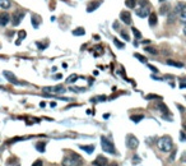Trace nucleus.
Masks as SVG:
<instances>
[{"instance_id":"8","label":"nucleus","mask_w":186,"mask_h":166,"mask_svg":"<svg viewBox=\"0 0 186 166\" xmlns=\"http://www.w3.org/2000/svg\"><path fill=\"white\" fill-rule=\"evenodd\" d=\"M3 74H4V77L10 82V83H13V85H22L17 78H15V76L13 74V73H10V72H8V70H5V72H3Z\"/></svg>"},{"instance_id":"14","label":"nucleus","mask_w":186,"mask_h":166,"mask_svg":"<svg viewBox=\"0 0 186 166\" xmlns=\"http://www.w3.org/2000/svg\"><path fill=\"white\" fill-rule=\"evenodd\" d=\"M149 26L150 27H153V26H156L157 24V15H156V13H149Z\"/></svg>"},{"instance_id":"19","label":"nucleus","mask_w":186,"mask_h":166,"mask_svg":"<svg viewBox=\"0 0 186 166\" xmlns=\"http://www.w3.org/2000/svg\"><path fill=\"white\" fill-rule=\"evenodd\" d=\"M45 147H46V143L45 142H38L36 143V148L38 152H45Z\"/></svg>"},{"instance_id":"24","label":"nucleus","mask_w":186,"mask_h":166,"mask_svg":"<svg viewBox=\"0 0 186 166\" xmlns=\"http://www.w3.org/2000/svg\"><path fill=\"white\" fill-rule=\"evenodd\" d=\"M168 9H170V7H168V5H163V7L161 8V12H159V13H161L162 15L167 14V13H168Z\"/></svg>"},{"instance_id":"1","label":"nucleus","mask_w":186,"mask_h":166,"mask_svg":"<svg viewBox=\"0 0 186 166\" xmlns=\"http://www.w3.org/2000/svg\"><path fill=\"white\" fill-rule=\"evenodd\" d=\"M158 148L162 151V152H170L171 150H172V141H171V138L170 137H167V136H164V137H162L159 141H158Z\"/></svg>"},{"instance_id":"6","label":"nucleus","mask_w":186,"mask_h":166,"mask_svg":"<svg viewBox=\"0 0 186 166\" xmlns=\"http://www.w3.org/2000/svg\"><path fill=\"white\" fill-rule=\"evenodd\" d=\"M126 146L131 150H135L138 146H139V141L135 136H133V134H129L126 137Z\"/></svg>"},{"instance_id":"27","label":"nucleus","mask_w":186,"mask_h":166,"mask_svg":"<svg viewBox=\"0 0 186 166\" xmlns=\"http://www.w3.org/2000/svg\"><path fill=\"white\" fill-rule=\"evenodd\" d=\"M134 56H135L137 59H139L142 63H147V58H144L143 55H140V54H134Z\"/></svg>"},{"instance_id":"16","label":"nucleus","mask_w":186,"mask_h":166,"mask_svg":"<svg viewBox=\"0 0 186 166\" xmlns=\"http://www.w3.org/2000/svg\"><path fill=\"white\" fill-rule=\"evenodd\" d=\"M10 7H12V2H10V0H0V8L8 9Z\"/></svg>"},{"instance_id":"35","label":"nucleus","mask_w":186,"mask_h":166,"mask_svg":"<svg viewBox=\"0 0 186 166\" xmlns=\"http://www.w3.org/2000/svg\"><path fill=\"white\" fill-rule=\"evenodd\" d=\"M157 97H158V96H156V95H149V96H147L146 98H147V100H150V98H157Z\"/></svg>"},{"instance_id":"20","label":"nucleus","mask_w":186,"mask_h":166,"mask_svg":"<svg viewBox=\"0 0 186 166\" xmlns=\"http://www.w3.org/2000/svg\"><path fill=\"white\" fill-rule=\"evenodd\" d=\"M157 107L158 109H161V111L163 112V114H170V111H168V107L164 105V103H162V102H159L158 105H157Z\"/></svg>"},{"instance_id":"17","label":"nucleus","mask_w":186,"mask_h":166,"mask_svg":"<svg viewBox=\"0 0 186 166\" xmlns=\"http://www.w3.org/2000/svg\"><path fill=\"white\" fill-rule=\"evenodd\" d=\"M79 148L86 151L87 153H92L93 151H95V146H93V144H89V146H79Z\"/></svg>"},{"instance_id":"25","label":"nucleus","mask_w":186,"mask_h":166,"mask_svg":"<svg viewBox=\"0 0 186 166\" xmlns=\"http://www.w3.org/2000/svg\"><path fill=\"white\" fill-rule=\"evenodd\" d=\"M131 31H133V33H134V36H135L137 38H142V33L139 32V29H138V28H135V27H134V28H133Z\"/></svg>"},{"instance_id":"2","label":"nucleus","mask_w":186,"mask_h":166,"mask_svg":"<svg viewBox=\"0 0 186 166\" xmlns=\"http://www.w3.org/2000/svg\"><path fill=\"white\" fill-rule=\"evenodd\" d=\"M101 146H102V150L107 153H111V155L116 153V148L113 146V143L106 137H101Z\"/></svg>"},{"instance_id":"34","label":"nucleus","mask_w":186,"mask_h":166,"mask_svg":"<svg viewBox=\"0 0 186 166\" xmlns=\"http://www.w3.org/2000/svg\"><path fill=\"white\" fill-rule=\"evenodd\" d=\"M149 67V69H152L153 72H156V73H158V69L156 68V67H153V65H148Z\"/></svg>"},{"instance_id":"33","label":"nucleus","mask_w":186,"mask_h":166,"mask_svg":"<svg viewBox=\"0 0 186 166\" xmlns=\"http://www.w3.org/2000/svg\"><path fill=\"white\" fill-rule=\"evenodd\" d=\"M93 100H98V101H105L106 100V96H98L96 98H93Z\"/></svg>"},{"instance_id":"36","label":"nucleus","mask_w":186,"mask_h":166,"mask_svg":"<svg viewBox=\"0 0 186 166\" xmlns=\"http://www.w3.org/2000/svg\"><path fill=\"white\" fill-rule=\"evenodd\" d=\"M181 141H185V134H184V132H181Z\"/></svg>"},{"instance_id":"31","label":"nucleus","mask_w":186,"mask_h":166,"mask_svg":"<svg viewBox=\"0 0 186 166\" xmlns=\"http://www.w3.org/2000/svg\"><path fill=\"white\" fill-rule=\"evenodd\" d=\"M120 33H121V36H122V38H125L126 41H129V40H130V38H129V35H128V33L125 32V31H121V32H120Z\"/></svg>"},{"instance_id":"37","label":"nucleus","mask_w":186,"mask_h":166,"mask_svg":"<svg viewBox=\"0 0 186 166\" xmlns=\"http://www.w3.org/2000/svg\"><path fill=\"white\" fill-rule=\"evenodd\" d=\"M106 166H117V164H116V162H112V164H110V165H106Z\"/></svg>"},{"instance_id":"21","label":"nucleus","mask_w":186,"mask_h":166,"mask_svg":"<svg viewBox=\"0 0 186 166\" xmlns=\"http://www.w3.org/2000/svg\"><path fill=\"white\" fill-rule=\"evenodd\" d=\"M166 63H167L168 65H172V67H177V68H182V67H184V64H182V63H177V61H173V60H167Z\"/></svg>"},{"instance_id":"12","label":"nucleus","mask_w":186,"mask_h":166,"mask_svg":"<svg viewBox=\"0 0 186 166\" xmlns=\"http://www.w3.org/2000/svg\"><path fill=\"white\" fill-rule=\"evenodd\" d=\"M149 13H150L149 8H144V7H142V8H139V9L137 10V15L140 17V18H146V17H148Z\"/></svg>"},{"instance_id":"5","label":"nucleus","mask_w":186,"mask_h":166,"mask_svg":"<svg viewBox=\"0 0 186 166\" xmlns=\"http://www.w3.org/2000/svg\"><path fill=\"white\" fill-rule=\"evenodd\" d=\"M24 15H26V13L23 12V10H15V12L13 13V15H12V23H13V26H19L20 22L23 20Z\"/></svg>"},{"instance_id":"30","label":"nucleus","mask_w":186,"mask_h":166,"mask_svg":"<svg viewBox=\"0 0 186 166\" xmlns=\"http://www.w3.org/2000/svg\"><path fill=\"white\" fill-rule=\"evenodd\" d=\"M146 51H148L150 54H157V50L153 49V47H146Z\"/></svg>"},{"instance_id":"4","label":"nucleus","mask_w":186,"mask_h":166,"mask_svg":"<svg viewBox=\"0 0 186 166\" xmlns=\"http://www.w3.org/2000/svg\"><path fill=\"white\" fill-rule=\"evenodd\" d=\"M175 14H180L181 17V20L185 22V18H186V4L184 2H179L175 7V10H173Z\"/></svg>"},{"instance_id":"29","label":"nucleus","mask_w":186,"mask_h":166,"mask_svg":"<svg viewBox=\"0 0 186 166\" xmlns=\"http://www.w3.org/2000/svg\"><path fill=\"white\" fill-rule=\"evenodd\" d=\"M113 44H115L119 49H122V47H124V44H122V42H120V41H119L117 38H113Z\"/></svg>"},{"instance_id":"9","label":"nucleus","mask_w":186,"mask_h":166,"mask_svg":"<svg viewBox=\"0 0 186 166\" xmlns=\"http://www.w3.org/2000/svg\"><path fill=\"white\" fill-rule=\"evenodd\" d=\"M106 165H107V159L105 156H102V155L97 156V159L93 162V166H106Z\"/></svg>"},{"instance_id":"11","label":"nucleus","mask_w":186,"mask_h":166,"mask_svg":"<svg viewBox=\"0 0 186 166\" xmlns=\"http://www.w3.org/2000/svg\"><path fill=\"white\" fill-rule=\"evenodd\" d=\"M120 19H121L125 24H130V23H131V15H130L129 12H121V13H120Z\"/></svg>"},{"instance_id":"13","label":"nucleus","mask_w":186,"mask_h":166,"mask_svg":"<svg viewBox=\"0 0 186 166\" xmlns=\"http://www.w3.org/2000/svg\"><path fill=\"white\" fill-rule=\"evenodd\" d=\"M102 4V0H97V2H92L91 4H88L87 7V12L88 13H92V12H95V10Z\"/></svg>"},{"instance_id":"28","label":"nucleus","mask_w":186,"mask_h":166,"mask_svg":"<svg viewBox=\"0 0 186 166\" xmlns=\"http://www.w3.org/2000/svg\"><path fill=\"white\" fill-rule=\"evenodd\" d=\"M143 118H144L143 115H135V116H131V120H133L134 123H139Z\"/></svg>"},{"instance_id":"18","label":"nucleus","mask_w":186,"mask_h":166,"mask_svg":"<svg viewBox=\"0 0 186 166\" xmlns=\"http://www.w3.org/2000/svg\"><path fill=\"white\" fill-rule=\"evenodd\" d=\"M84 33H86V31H84V28H82V27L75 28V29L73 31V35H74V36H83Z\"/></svg>"},{"instance_id":"3","label":"nucleus","mask_w":186,"mask_h":166,"mask_svg":"<svg viewBox=\"0 0 186 166\" xmlns=\"http://www.w3.org/2000/svg\"><path fill=\"white\" fill-rule=\"evenodd\" d=\"M75 160H82V159H80V156H78L77 153H73L71 156L65 157V159L63 160V166H77V165H80V164H82V162L75 161Z\"/></svg>"},{"instance_id":"38","label":"nucleus","mask_w":186,"mask_h":166,"mask_svg":"<svg viewBox=\"0 0 186 166\" xmlns=\"http://www.w3.org/2000/svg\"><path fill=\"white\" fill-rule=\"evenodd\" d=\"M158 2H159V3H164V2H166V0H158Z\"/></svg>"},{"instance_id":"15","label":"nucleus","mask_w":186,"mask_h":166,"mask_svg":"<svg viewBox=\"0 0 186 166\" xmlns=\"http://www.w3.org/2000/svg\"><path fill=\"white\" fill-rule=\"evenodd\" d=\"M40 23H41V17L37 15V14H33L32 15V24H33V27L37 28L40 26Z\"/></svg>"},{"instance_id":"23","label":"nucleus","mask_w":186,"mask_h":166,"mask_svg":"<svg viewBox=\"0 0 186 166\" xmlns=\"http://www.w3.org/2000/svg\"><path fill=\"white\" fill-rule=\"evenodd\" d=\"M78 79V76L77 74H71L68 79H66V83H73V82H75Z\"/></svg>"},{"instance_id":"32","label":"nucleus","mask_w":186,"mask_h":166,"mask_svg":"<svg viewBox=\"0 0 186 166\" xmlns=\"http://www.w3.org/2000/svg\"><path fill=\"white\" fill-rule=\"evenodd\" d=\"M32 166H44V165H42V161H41V160H37Z\"/></svg>"},{"instance_id":"22","label":"nucleus","mask_w":186,"mask_h":166,"mask_svg":"<svg viewBox=\"0 0 186 166\" xmlns=\"http://www.w3.org/2000/svg\"><path fill=\"white\" fill-rule=\"evenodd\" d=\"M125 5H126L128 8H135L137 0H125Z\"/></svg>"},{"instance_id":"10","label":"nucleus","mask_w":186,"mask_h":166,"mask_svg":"<svg viewBox=\"0 0 186 166\" xmlns=\"http://www.w3.org/2000/svg\"><path fill=\"white\" fill-rule=\"evenodd\" d=\"M10 22V15L6 12L0 13V26H6Z\"/></svg>"},{"instance_id":"7","label":"nucleus","mask_w":186,"mask_h":166,"mask_svg":"<svg viewBox=\"0 0 186 166\" xmlns=\"http://www.w3.org/2000/svg\"><path fill=\"white\" fill-rule=\"evenodd\" d=\"M44 92H46V93H61V92H65V88H64V86L59 85L55 87H45Z\"/></svg>"},{"instance_id":"26","label":"nucleus","mask_w":186,"mask_h":166,"mask_svg":"<svg viewBox=\"0 0 186 166\" xmlns=\"http://www.w3.org/2000/svg\"><path fill=\"white\" fill-rule=\"evenodd\" d=\"M24 37H26V32H24V31H20V32H19V38L17 41V45H19L20 41H22V38H24Z\"/></svg>"}]
</instances>
